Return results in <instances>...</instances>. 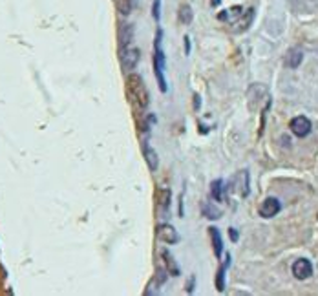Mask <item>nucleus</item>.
<instances>
[{"label":"nucleus","mask_w":318,"mask_h":296,"mask_svg":"<svg viewBox=\"0 0 318 296\" xmlns=\"http://www.w3.org/2000/svg\"><path fill=\"white\" fill-rule=\"evenodd\" d=\"M280 208H282V205L276 198H267V200H264V203L260 205V216L262 218H272L280 212Z\"/></svg>","instance_id":"nucleus-7"},{"label":"nucleus","mask_w":318,"mask_h":296,"mask_svg":"<svg viewBox=\"0 0 318 296\" xmlns=\"http://www.w3.org/2000/svg\"><path fill=\"white\" fill-rule=\"evenodd\" d=\"M152 16L156 20L161 18V0H154V6H152Z\"/></svg>","instance_id":"nucleus-21"},{"label":"nucleus","mask_w":318,"mask_h":296,"mask_svg":"<svg viewBox=\"0 0 318 296\" xmlns=\"http://www.w3.org/2000/svg\"><path fill=\"white\" fill-rule=\"evenodd\" d=\"M228 265H230V254L227 256V260L222 264V267L218 269V274H216V289L220 292H223V289H225V272H227Z\"/></svg>","instance_id":"nucleus-12"},{"label":"nucleus","mask_w":318,"mask_h":296,"mask_svg":"<svg viewBox=\"0 0 318 296\" xmlns=\"http://www.w3.org/2000/svg\"><path fill=\"white\" fill-rule=\"evenodd\" d=\"M132 37H134V26L132 24H126V26L121 28V35H119V38H121V48H128L130 46V42H132Z\"/></svg>","instance_id":"nucleus-15"},{"label":"nucleus","mask_w":318,"mask_h":296,"mask_svg":"<svg viewBox=\"0 0 318 296\" xmlns=\"http://www.w3.org/2000/svg\"><path fill=\"white\" fill-rule=\"evenodd\" d=\"M134 6H136V0H121V2H119V11H121V15H130L134 10Z\"/></svg>","instance_id":"nucleus-19"},{"label":"nucleus","mask_w":318,"mask_h":296,"mask_svg":"<svg viewBox=\"0 0 318 296\" xmlns=\"http://www.w3.org/2000/svg\"><path fill=\"white\" fill-rule=\"evenodd\" d=\"M242 15H244V8H242V6H234L230 10L222 11V13L218 15V18L223 22H236Z\"/></svg>","instance_id":"nucleus-11"},{"label":"nucleus","mask_w":318,"mask_h":296,"mask_svg":"<svg viewBox=\"0 0 318 296\" xmlns=\"http://www.w3.org/2000/svg\"><path fill=\"white\" fill-rule=\"evenodd\" d=\"M200 106H202V99L200 96H194V110H200Z\"/></svg>","instance_id":"nucleus-22"},{"label":"nucleus","mask_w":318,"mask_h":296,"mask_svg":"<svg viewBox=\"0 0 318 296\" xmlns=\"http://www.w3.org/2000/svg\"><path fill=\"white\" fill-rule=\"evenodd\" d=\"M210 236H212V245H214V254L216 258H222L223 254V244H222V234L216 227L210 228Z\"/></svg>","instance_id":"nucleus-14"},{"label":"nucleus","mask_w":318,"mask_h":296,"mask_svg":"<svg viewBox=\"0 0 318 296\" xmlns=\"http://www.w3.org/2000/svg\"><path fill=\"white\" fill-rule=\"evenodd\" d=\"M203 212H205V216H207L208 220H220V218H222V212L218 210V208H212L210 205L203 206Z\"/></svg>","instance_id":"nucleus-20"},{"label":"nucleus","mask_w":318,"mask_h":296,"mask_svg":"<svg viewBox=\"0 0 318 296\" xmlns=\"http://www.w3.org/2000/svg\"><path fill=\"white\" fill-rule=\"evenodd\" d=\"M126 96L128 99L136 102V104L141 108V110H146L150 99H148V90H146V84L141 75L132 74L128 75L126 79Z\"/></svg>","instance_id":"nucleus-1"},{"label":"nucleus","mask_w":318,"mask_h":296,"mask_svg":"<svg viewBox=\"0 0 318 296\" xmlns=\"http://www.w3.org/2000/svg\"><path fill=\"white\" fill-rule=\"evenodd\" d=\"M252 18H254V10H252V8H249L247 11H244V15L240 16L238 20L234 22L236 26H234L232 30H234V32H238V33L245 32V30H249V26L252 24Z\"/></svg>","instance_id":"nucleus-9"},{"label":"nucleus","mask_w":318,"mask_h":296,"mask_svg":"<svg viewBox=\"0 0 318 296\" xmlns=\"http://www.w3.org/2000/svg\"><path fill=\"white\" fill-rule=\"evenodd\" d=\"M210 4L212 6H220V4H222V0H210Z\"/></svg>","instance_id":"nucleus-25"},{"label":"nucleus","mask_w":318,"mask_h":296,"mask_svg":"<svg viewBox=\"0 0 318 296\" xmlns=\"http://www.w3.org/2000/svg\"><path fill=\"white\" fill-rule=\"evenodd\" d=\"M170 190L168 188H161V190L158 192V205H159V208L163 212H166L170 208Z\"/></svg>","instance_id":"nucleus-16"},{"label":"nucleus","mask_w":318,"mask_h":296,"mask_svg":"<svg viewBox=\"0 0 318 296\" xmlns=\"http://www.w3.org/2000/svg\"><path fill=\"white\" fill-rule=\"evenodd\" d=\"M292 274L296 280H308L313 274V265L308 258H300L292 264Z\"/></svg>","instance_id":"nucleus-4"},{"label":"nucleus","mask_w":318,"mask_h":296,"mask_svg":"<svg viewBox=\"0 0 318 296\" xmlns=\"http://www.w3.org/2000/svg\"><path fill=\"white\" fill-rule=\"evenodd\" d=\"M161 44H163V30H158L154 40V74L156 79H158L159 90L164 94V92L168 90V86H166V79H164V64L166 62H164V53Z\"/></svg>","instance_id":"nucleus-2"},{"label":"nucleus","mask_w":318,"mask_h":296,"mask_svg":"<svg viewBox=\"0 0 318 296\" xmlns=\"http://www.w3.org/2000/svg\"><path fill=\"white\" fill-rule=\"evenodd\" d=\"M222 190H223L222 180L212 181V185H210V196H212V200H214V201H222Z\"/></svg>","instance_id":"nucleus-18"},{"label":"nucleus","mask_w":318,"mask_h":296,"mask_svg":"<svg viewBox=\"0 0 318 296\" xmlns=\"http://www.w3.org/2000/svg\"><path fill=\"white\" fill-rule=\"evenodd\" d=\"M178 18H180L181 24H190L192 18H194V13H192V8L188 4H183L180 8V13H178Z\"/></svg>","instance_id":"nucleus-17"},{"label":"nucleus","mask_w":318,"mask_h":296,"mask_svg":"<svg viewBox=\"0 0 318 296\" xmlns=\"http://www.w3.org/2000/svg\"><path fill=\"white\" fill-rule=\"evenodd\" d=\"M289 128L296 138H306L311 134V121L306 116H296L294 119H291Z\"/></svg>","instance_id":"nucleus-3"},{"label":"nucleus","mask_w":318,"mask_h":296,"mask_svg":"<svg viewBox=\"0 0 318 296\" xmlns=\"http://www.w3.org/2000/svg\"><path fill=\"white\" fill-rule=\"evenodd\" d=\"M143 154H144V161L148 164V168L152 170V172H156V170L159 168V158H158V152L150 146L148 141H143Z\"/></svg>","instance_id":"nucleus-8"},{"label":"nucleus","mask_w":318,"mask_h":296,"mask_svg":"<svg viewBox=\"0 0 318 296\" xmlns=\"http://www.w3.org/2000/svg\"><path fill=\"white\" fill-rule=\"evenodd\" d=\"M139 58H141V52L138 48H124L122 50V55H121V60H122V68L124 70H134L138 66Z\"/></svg>","instance_id":"nucleus-6"},{"label":"nucleus","mask_w":318,"mask_h":296,"mask_svg":"<svg viewBox=\"0 0 318 296\" xmlns=\"http://www.w3.org/2000/svg\"><path fill=\"white\" fill-rule=\"evenodd\" d=\"M158 238L161 240V242H164V244L174 245L180 242V234H178V230H176L172 225H168V223H161L158 227Z\"/></svg>","instance_id":"nucleus-5"},{"label":"nucleus","mask_w":318,"mask_h":296,"mask_svg":"<svg viewBox=\"0 0 318 296\" xmlns=\"http://www.w3.org/2000/svg\"><path fill=\"white\" fill-rule=\"evenodd\" d=\"M304 60V52L302 48H292L291 52L287 53V57H286V64H287V68H291V70H296L300 64H302Z\"/></svg>","instance_id":"nucleus-10"},{"label":"nucleus","mask_w":318,"mask_h":296,"mask_svg":"<svg viewBox=\"0 0 318 296\" xmlns=\"http://www.w3.org/2000/svg\"><path fill=\"white\" fill-rule=\"evenodd\" d=\"M161 256L164 260V265H166V270H168L172 276H180V265L176 264L174 256L168 252V250H161Z\"/></svg>","instance_id":"nucleus-13"},{"label":"nucleus","mask_w":318,"mask_h":296,"mask_svg":"<svg viewBox=\"0 0 318 296\" xmlns=\"http://www.w3.org/2000/svg\"><path fill=\"white\" fill-rule=\"evenodd\" d=\"M190 53V38L185 37V55H188Z\"/></svg>","instance_id":"nucleus-23"},{"label":"nucleus","mask_w":318,"mask_h":296,"mask_svg":"<svg viewBox=\"0 0 318 296\" xmlns=\"http://www.w3.org/2000/svg\"><path fill=\"white\" fill-rule=\"evenodd\" d=\"M228 232H230L232 242H238V232H236V228H228Z\"/></svg>","instance_id":"nucleus-24"}]
</instances>
